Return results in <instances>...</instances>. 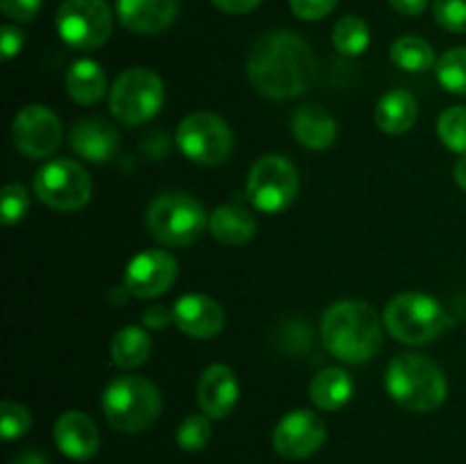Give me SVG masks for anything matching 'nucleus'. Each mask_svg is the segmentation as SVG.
Masks as SVG:
<instances>
[{"mask_svg":"<svg viewBox=\"0 0 466 464\" xmlns=\"http://www.w3.org/2000/svg\"><path fill=\"white\" fill-rule=\"evenodd\" d=\"M30 426L32 417L25 405L16 403V400H3V405H0V435L5 441L23 437L30 430Z\"/></svg>","mask_w":466,"mask_h":464,"instance_id":"nucleus-31","label":"nucleus"},{"mask_svg":"<svg viewBox=\"0 0 466 464\" xmlns=\"http://www.w3.org/2000/svg\"><path fill=\"white\" fill-rule=\"evenodd\" d=\"M385 326L400 344L423 346L444 335L453 326V318L432 296L405 291L387 303Z\"/></svg>","mask_w":466,"mask_h":464,"instance_id":"nucleus-4","label":"nucleus"},{"mask_svg":"<svg viewBox=\"0 0 466 464\" xmlns=\"http://www.w3.org/2000/svg\"><path fill=\"white\" fill-rule=\"evenodd\" d=\"M162 412L157 387L139 376H118L105 387L103 414L118 432H141Z\"/></svg>","mask_w":466,"mask_h":464,"instance_id":"nucleus-5","label":"nucleus"},{"mask_svg":"<svg viewBox=\"0 0 466 464\" xmlns=\"http://www.w3.org/2000/svg\"><path fill=\"white\" fill-rule=\"evenodd\" d=\"M23 44H25V35L18 27L3 25V30H0V48H3L5 59L16 57L23 50Z\"/></svg>","mask_w":466,"mask_h":464,"instance_id":"nucleus-36","label":"nucleus"},{"mask_svg":"<svg viewBox=\"0 0 466 464\" xmlns=\"http://www.w3.org/2000/svg\"><path fill=\"white\" fill-rule=\"evenodd\" d=\"M299 194V171L285 155H264L250 166L246 196L262 214H280Z\"/></svg>","mask_w":466,"mask_h":464,"instance_id":"nucleus-8","label":"nucleus"},{"mask_svg":"<svg viewBox=\"0 0 466 464\" xmlns=\"http://www.w3.org/2000/svg\"><path fill=\"white\" fill-rule=\"evenodd\" d=\"M55 23L64 44L96 50L112 35V9L105 0H64Z\"/></svg>","mask_w":466,"mask_h":464,"instance_id":"nucleus-11","label":"nucleus"},{"mask_svg":"<svg viewBox=\"0 0 466 464\" xmlns=\"http://www.w3.org/2000/svg\"><path fill=\"white\" fill-rule=\"evenodd\" d=\"M369 41H371V32H369L367 21L360 16H344L332 27V44L337 53L346 57L362 55L369 48Z\"/></svg>","mask_w":466,"mask_h":464,"instance_id":"nucleus-27","label":"nucleus"},{"mask_svg":"<svg viewBox=\"0 0 466 464\" xmlns=\"http://www.w3.org/2000/svg\"><path fill=\"white\" fill-rule=\"evenodd\" d=\"M391 9L403 16H417L428 7V0H390Z\"/></svg>","mask_w":466,"mask_h":464,"instance_id":"nucleus-39","label":"nucleus"},{"mask_svg":"<svg viewBox=\"0 0 466 464\" xmlns=\"http://www.w3.org/2000/svg\"><path fill=\"white\" fill-rule=\"evenodd\" d=\"M209 439H212V423H209V417H205V414H189L177 426L176 444L182 450H187V453L203 450L209 444Z\"/></svg>","mask_w":466,"mask_h":464,"instance_id":"nucleus-30","label":"nucleus"},{"mask_svg":"<svg viewBox=\"0 0 466 464\" xmlns=\"http://www.w3.org/2000/svg\"><path fill=\"white\" fill-rule=\"evenodd\" d=\"M173 321L194 339H212L223 330L226 314L214 298L205 294H187L173 305Z\"/></svg>","mask_w":466,"mask_h":464,"instance_id":"nucleus-15","label":"nucleus"},{"mask_svg":"<svg viewBox=\"0 0 466 464\" xmlns=\"http://www.w3.org/2000/svg\"><path fill=\"white\" fill-rule=\"evenodd\" d=\"M262 0H212L214 7H218L226 14H248L253 12Z\"/></svg>","mask_w":466,"mask_h":464,"instance_id":"nucleus-38","label":"nucleus"},{"mask_svg":"<svg viewBox=\"0 0 466 464\" xmlns=\"http://www.w3.org/2000/svg\"><path fill=\"white\" fill-rule=\"evenodd\" d=\"M177 277V262L168 250L148 248L127 262L123 287L137 298H157L167 294Z\"/></svg>","mask_w":466,"mask_h":464,"instance_id":"nucleus-13","label":"nucleus"},{"mask_svg":"<svg viewBox=\"0 0 466 464\" xmlns=\"http://www.w3.org/2000/svg\"><path fill=\"white\" fill-rule=\"evenodd\" d=\"M196 400L205 417L226 419L239 400V382L226 364H212L205 368L196 385Z\"/></svg>","mask_w":466,"mask_h":464,"instance_id":"nucleus-16","label":"nucleus"},{"mask_svg":"<svg viewBox=\"0 0 466 464\" xmlns=\"http://www.w3.org/2000/svg\"><path fill=\"white\" fill-rule=\"evenodd\" d=\"M391 62L399 68L410 73H423L428 68L435 66V50L421 36H399V39L391 44Z\"/></svg>","mask_w":466,"mask_h":464,"instance_id":"nucleus-26","label":"nucleus"},{"mask_svg":"<svg viewBox=\"0 0 466 464\" xmlns=\"http://www.w3.org/2000/svg\"><path fill=\"white\" fill-rule=\"evenodd\" d=\"M437 25L444 30L464 35L466 32V0H435L432 3Z\"/></svg>","mask_w":466,"mask_h":464,"instance_id":"nucleus-33","label":"nucleus"},{"mask_svg":"<svg viewBox=\"0 0 466 464\" xmlns=\"http://www.w3.org/2000/svg\"><path fill=\"white\" fill-rule=\"evenodd\" d=\"M385 387L391 398L410 412H432L449 394L444 371L419 353L396 355L387 367Z\"/></svg>","mask_w":466,"mask_h":464,"instance_id":"nucleus-3","label":"nucleus"},{"mask_svg":"<svg viewBox=\"0 0 466 464\" xmlns=\"http://www.w3.org/2000/svg\"><path fill=\"white\" fill-rule=\"evenodd\" d=\"M12 464H48L44 453H36V450H23L21 455L14 458Z\"/></svg>","mask_w":466,"mask_h":464,"instance_id":"nucleus-40","label":"nucleus"},{"mask_svg":"<svg viewBox=\"0 0 466 464\" xmlns=\"http://www.w3.org/2000/svg\"><path fill=\"white\" fill-rule=\"evenodd\" d=\"M177 148L200 166H217L232 153V130L218 114L194 112L177 126Z\"/></svg>","mask_w":466,"mask_h":464,"instance_id":"nucleus-9","label":"nucleus"},{"mask_svg":"<svg viewBox=\"0 0 466 464\" xmlns=\"http://www.w3.org/2000/svg\"><path fill=\"white\" fill-rule=\"evenodd\" d=\"M437 135L444 141L446 148L453 153L466 155V107H449L441 112L440 121H437Z\"/></svg>","mask_w":466,"mask_h":464,"instance_id":"nucleus-29","label":"nucleus"},{"mask_svg":"<svg viewBox=\"0 0 466 464\" xmlns=\"http://www.w3.org/2000/svg\"><path fill=\"white\" fill-rule=\"evenodd\" d=\"M150 335L139 326H126L114 335L109 353H112V362L121 368H137L146 364L150 358Z\"/></svg>","mask_w":466,"mask_h":464,"instance_id":"nucleus-25","label":"nucleus"},{"mask_svg":"<svg viewBox=\"0 0 466 464\" xmlns=\"http://www.w3.org/2000/svg\"><path fill=\"white\" fill-rule=\"evenodd\" d=\"M68 141H71V148L76 150L80 157L96 164H103L107 162V159H112L114 153H116L118 132L100 116L80 118V121L73 126Z\"/></svg>","mask_w":466,"mask_h":464,"instance_id":"nucleus-19","label":"nucleus"},{"mask_svg":"<svg viewBox=\"0 0 466 464\" xmlns=\"http://www.w3.org/2000/svg\"><path fill=\"white\" fill-rule=\"evenodd\" d=\"M30 209V194L18 182H9L5 185L3 196H0V214H3L5 226H14V223L23 221V217Z\"/></svg>","mask_w":466,"mask_h":464,"instance_id":"nucleus-32","label":"nucleus"},{"mask_svg":"<svg viewBox=\"0 0 466 464\" xmlns=\"http://www.w3.org/2000/svg\"><path fill=\"white\" fill-rule=\"evenodd\" d=\"M437 80L446 91L466 96V45L451 48L437 59Z\"/></svg>","mask_w":466,"mask_h":464,"instance_id":"nucleus-28","label":"nucleus"},{"mask_svg":"<svg viewBox=\"0 0 466 464\" xmlns=\"http://www.w3.org/2000/svg\"><path fill=\"white\" fill-rule=\"evenodd\" d=\"M0 9L16 23H30L39 14L41 0H0Z\"/></svg>","mask_w":466,"mask_h":464,"instance_id":"nucleus-35","label":"nucleus"},{"mask_svg":"<svg viewBox=\"0 0 466 464\" xmlns=\"http://www.w3.org/2000/svg\"><path fill=\"white\" fill-rule=\"evenodd\" d=\"M180 0H116L123 25L137 35H157L177 16Z\"/></svg>","mask_w":466,"mask_h":464,"instance_id":"nucleus-18","label":"nucleus"},{"mask_svg":"<svg viewBox=\"0 0 466 464\" xmlns=\"http://www.w3.org/2000/svg\"><path fill=\"white\" fill-rule=\"evenodd\" d=\"M296 141L309 150H326L337 139V121L321 105H300L291 116Z\"/></svg>","mask_w":466,"mask_h":464,"instance_id":"nucleus-20","label":"nucleus"},{"mask_svg":"<svg viewBox=\"0 0 466 464\" xmlns=\"http://www.w3.org/2000/svg\"><path fill=\"white\" fill-rule=\"evenodd\" d=\"M12 141L27 157H50L62 144V123L46 105H25L14 116Z\"/></svg>","mask_w":466,"mask_h":464,"instance_id":"nucleus-12","label":"nucleus"},{"mask_svg":"<svg viewBox=\"0 0 466 464\" xmlns=\"http://www.w3.org/2000/svg\"><path fill=\"white\" fill-rule=\"evenodd\" d=\"M209 232L217 241L226 246H241L255 235L258 223L253 214L241 205H221L209 214Z\"/></svg>","mask_w":466,"mask_h":464,"instance_id":"nucleus-21","label":"nucleus"},{"mask_svg":"<svg viewBox=\"0 0 466 464\" xmlns=\"http://www.w3.org/2000/svg\"><path fill=\"white\" fill-rule=\"evenodd\" d=\"M337 0H289L291 12L303 21H321L335 9Z\"/></svg>","mask_w":466,"mask_h":464,"instance_id":"nucleus-34","label":"nucleus"},{"mask_svg":"<svg viewBox=\"0 0 466 464\" xmlns=\"http://www.w3.org/2000/svg\"><path fill=\"white\" fill-rule=\"evenodd\" d=\"M66 91L76 103L96 105L107 91V77L94 59H77L66 73Z\"/></svg>","mask_w":466,"mask_h":464,"instance_id":"nucleus-24","label":"nucleus"},{"mask_svg":"<svg viewBox=\"0 0 466 464\" xmlns=\"http://www.w3.org/2000/svg\"><path fill=\"white\" fill-rule=\"evenodd\" d=\"M453 177H455V182H458V185H460V189L466 191V155H462V157H460L458 162H455Z\"/></svg>","mask_w":466,"mask_h":464,"instance_id":"nucleus-41","label":"nucleus"},{"mask_svg":"<svg viewBox=\"0 0 466 464\" xmlns=\"http://www.w3.org/2000/svg\"><path fill=\"white\" fill-rule=\"evenodd\" d=\"M353 380L339 367H328L319 371L309 382V398L319 409L335 412L353 398Z\"/></svg>","mask_w":466,"mask_h":464,"instance_id":"nucleus-23","label":"nucleus"},{"mask_svg":"<svg viewBox=\"0 0 466 464\" xmlns=\"http://www.w3.org/2000/svg\"><path fill=\"white\" fill-rule=\"evenodd\" d=\"M419 105L405 89L387 91L376 105V126L387 135H403L417 123Z\"/></svg>","mask_w":466,"mask_h":464,"instance_id":"nucleus-22","label":"nucleus"},{"mask_svg":"<svg viewBox=\"0 0 466 464\" xmlns=\"http://www.w3.org/2000/svg\"><path fill=\"white\" fill-rule=\"evenodd\" d=\"M209 223L203 205L185 191H164L155 196L146 212L148 232L164 246H189Z\"/></svg>","mask_w":466,"mask_h":464,"instance_id":"nucleus-6","label":"nucleus"},{"mask_svg":"<svg viewBox=\"0 0 466 464\" xmlns=\"http://www.w3.org/2000/svg\"><path fill=\"white\" fill-rule=\"evenodd\" d=\"M53 437L57 449L62 450V455H66L68 459L85 462V459H91L98 453V428H96L94 419H91L89 414L80 412V409H68V412H64L62 417L55 421Z\"/></svg>","mask_w":466,"mask_h":464,"instance_id":"nucleus-17","label":"nucleus"},{"mask_svg":"<svg viewBox=\"0 0 466 464\" xmlns=\"http://www.w3.org/2000/svg\"><path fill=\"white\" fill-rule=\"evenodd\" d=\"M326 423L309 409L285 414L273 430V449L287 459H305L317 453L326 441Z\"/></svg>","mask_w":466,"mask_h":464,"instance_id":"nucleus-14","label":"nucleus"},{"mask_svg":"<svg viewBox=\"0 0 466 464\" xmlns=\"http://www.w3.org/2000/svg\"><path fill=\"white\" fill-rule=\"evenodd\" d=\"M141 321H144V326L150 328V330H162L168 323H176L173 321V309H167L164 305H150V308L141 314Z\"/></svg>","mask_w":466,"mask_h":464,"instance_id":"nucleus-37","label":"nucleus"},{"mask_svg":"<svg viewBox=\"0 0 466 464\" xmlns=\"http://www.w3.org/2000/svg\"><path fill=\"white\" fill-rule=\"evenodd\" d=\"M35 191L48 207L57 212H76L89 203L91 177L82 164L59 157L36 171Z\"/></svg>","mask_w":466,"mask_h":464,"instance_id":"nucleus-10","label":"nucleus"},{"mask_svg":"<svg viewBox=\"0 0 466 464\" xmlns=\"http://www.w3.org/2000/svg\"><path fill=\"white\" fill-rule=\"evenodd\" d=\"M321 339L341 362H369L382 346V321L364 300H337L321 318Z\"/></svg>","mask_w":466,"mask_h":464,"instance_id":"nucleus-2","label":"nucleus"},{"mask_svg":"<svg viewBox=\"0 0 466 464\" xmlns=\"http://www.w3.org/2000/svg\"><path fill=\"white\" fill-rule=\"evenodd\" d=\"M164 103V82L155 71L132 66L116 77L109 91V109L123 126L150 121Z\"/></svg>","mask_w":466,"mask_h":464,"instance_id":"nucleus-7","label":"nucleus"},{"mask_svg":"<svg viewBox=\"0 0 466 464\" xmlns=\"http://www.w3.org/2000/svg\"><path fill=\"white\" fill-rule=\"evenodd\" d=\"M246 73L255 91L273 100L305 94L317 77V59L303 36L289 30L267 32L250 48Z\"/></svg>","mask_w":466,"mask_h":464,"instance_id":"nucleus-1","label":"nucleus"}]
</instances>
